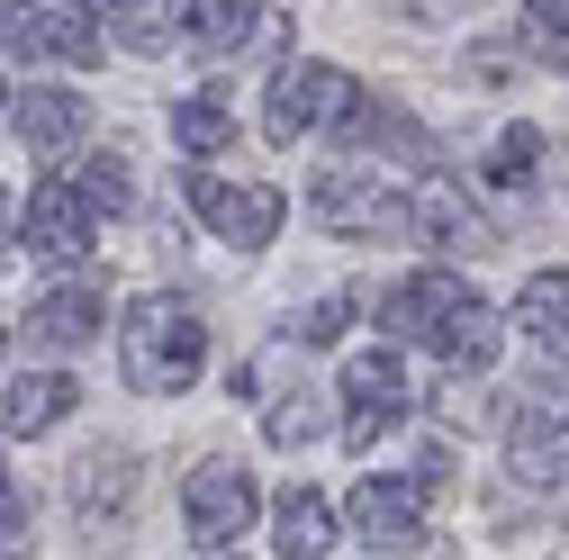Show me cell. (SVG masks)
Wrapping results in <instances>:
<instances>
[{"label":"cell","instance_id":"obj_1","mask_svg":"<svg viewBox=\"0 0 569 560\" xmlns=\"http://www.w3.org/2000/svg\"><path fill=\"white\" fill-rule=\"evenodd\" d=\"M208 362V326L190 299L154 290V299H136L127 308V389H146V398H181Z\"/></svg>","mask_w":569,"mask_h":560},{"label":"cell","instance_id":"obj_22","mask_svg":"<svg viewBox=\"0 0 569 560\" xmlns=\"http://www.w3.org/2000/svg\"><path fill=\"white\" fill-rule=\"evenodd\" d=\"M172 146H181V154H218V146H227V100H218V91L181 100V109H172Z\"/></svg>","mask_w":569,"mask_h":560},{"label":"cell","instance_id":"obj_14","mask_svg":"<svg viewBox=\"0 0 569 560\" xmlns=\"http://www.w3.org/2000/svg\"><path fill=\"white\" fill-rule=\"evenodd\" d=\"M271 533H280V560H326L335 551V507L317 498V488H280Z\"/></svg>","mask_w":569,"mask_h":560},{"label":"cell","instance_id":"obj_19","mask_svg":"<svg viewBox=\"0 0 569 560\" xmlns=\"http://www.w3.org/2000/svg\"><path fill=\"white\" fill-rule=\"evenodd\" d=\"M516 326H525L533 343H551V353H569V271H533V280H525Z\"/></svg>","mask_w":569,"mask_h":560},{"label":"cell","instance_id":"obj_16","mask_svg":"<svg viewBox=\"0 0 569 560\" xmlns=\"http://www.w3.org/2000/svg\"><path fill=\"white\" fill-rule=\"evenodd\" d=\"M73 498H82L91 524H100V516H127V498H136V461H127V452H82V461H73Z\"/></svg>","mask_w":569,"mask_h":560},{"label":"cell","instance_id":"obj_9","mask_svg":"<svg viewBox=\"0 0 569 560\" xmlns=\"http://www.w3.org/2000/svg\"><path fill=\"white\" fill-rule=\"evenodd\" d=\"M452 299H461V280H452V271H416V280H389V290L371 299V317H380L389 343H425V334L452 317Z\"/></svg>","mask_w":569,"mask_h":560},{"label":"cell","instance_id":"obj_27","mask_svg":"<svg viewBox=\"0 0 569 560\" xmlns=\"http://www.w3.org/2000/svg\"><path fill=\"white\" fill-rule=\"evenodd\" d=\"M271 443H290V452H299V443H317V398H308V389L271 407Z\"/></svg>","mask_w":569,"mask_h":560},{"label":"cell","instance_id":"obj_12","mask_svg":"<svg viewBox=\"0 0 569 560\" xmlns=\"http://www.w3.org/2000/svg\"><path fill=\"white\" fill-rule=\"evenodd\" d=\"M109 317V290H91V280H73V290H54L28 308V343H46V353H73V343H91Z\"/></svg>","mask_w":569,"mask_h":560},{"label":"cell","instance_id":"obj_32","mask_svg":"<svg viewBox=\"0 0 569 560\" xmlns=\"http://www.w3.org/2000/svg\"><path fill=\"white\" fill-rule=\"evenodd\" d=\"M0 343H10V326H0Z\"/></svg>","mask_w":569,"mask_h":560},{"label":"cell","instance_id":"obj_25","mask_svg":"<svg viewBox=\"0 0 569 560\" xmlns=\"http://www.w3.org/2000/svg\"><path fill=\"white\" fill-rule=\"evenodd\" d=\"M73 199L100 208V218H118V208H127V163H118V154H91L82 181H73Z\"/></svg>","mask_w":569,"mask_h":560},{"label":"cell","instance_id":"obj_3","mask_svg":"<svg viewBox=\"0 0 569 560\" xmlns=\"http://www.w3.org/2000/svg\"><path fill=\"white\" fill-rule=\"evenodd\" d=\"M253 516H262V479H253L244 461H199V470L181 479V524H190L199 551H227Z\"/></svg>","mask_w":569,"mask_h":560},{"label":"cell","instance_id":"obj_31","mask_svg":"<svg viewBox=\"0 0 569 560\" xmlns=\"http://www.w3.org/2000/svg\"><path fill=\"white\" fill-rule=\"evenodd\" d=\"M19 244V208H10V190H0V253Z\"/></svg>","mask_w":569,"mask_h":560},{"label":"cell","instance_id":"obj_24","mask_svg":"<svg viewBox=\"0 0 569 560\" xmlns=\"http://www.w3.org/2000/svg\"><path fill=\"white\" fill-rule=\"evenodd\" d=\"M533 172H542V136L533 127H507V136H497V154H488V181L497 190H525Z\"/></svg>","mask_w":569,"mask_h":560},{"label":"cell","instance_id":"obj_8","mask_svg":"<svg viewBox=\"0 0 569 560\" xmlns=\"http://www.w3.org/2000/svg\"><path fill=\"white\" fill-rule=\"evenodd\" d=\"M407 236H425L435 253H488V244H497V227L479 218V199H470L461 181H425V190L407 199Z\"/></svg>","mask_w":569,"mask_h":560},{"label":"cell","instance_id":"obj_18","mask_svg":"<svg viewBox=\"0 0 569 560\" xmlns=\"http://www.w3.org/2000/svg\"><path fill=\"white\" fill-rule=\"evenodd\" d=\"M172 28L190 37V46H244L253 37V0H172Z\"/></svg>","mask_w":569,"mask_h":560},{"label":"cell","instance_id":"obj_20","mask_svg":"<svg viewBox=\"0 0 569 560\" xmlns=\"http://www.w3.org/2000/svg\"><path fill=\"white\" fill-rule=\"evenodd\" d=\"M516 479L533 488H569V426H516Z\"/></svg>","mask_w":569,"mask_h":560},{"label":"cell","instance_id":"obj_13","mask_svg":"<svg viewBox=\"0 0 569 560\" xmlns=\"http://www.w3.org/2000/svg\"><path fill=\"white\" fill-rule=\"evenodd\" d=\"M10 127H19V146H28V154H73V146H82V127H91V109H82L73 91H28V100L10 109Z\"/></svg>","mask_w":569,"mask_h":560},{"label":"cell","instance_id":"obj_17","mask_svg":"<svg viewBox=\"0 0 569 560\" xmlns=\"http://www.w3.org/2000/svg\"><path fill=\"white\" fill-rule=\"evenodd\" d=\"M73 380L63 371H37V380H19L10 398H0V434H37V426H54V416H73Z\"/></svg>","mask_w":569,"mask_h":560},{"label":"cell","instance_id":"obj_29","mask_svg":"<svg viewBox=\"0 0 569 560\" xmlns=\"http://www.w3.org/2000/svg\"><path fill=\"white\" fill-rule=\"evenodd\" d=\"M470 82H516V54L507 46H479L470 54Z\"/></svg>","mask_w":569,"mask_h":560},{"label":"cell","instance_id":"obj_6","mask_svg":"<svg viewBox=\"0 0 569 560\" xmlns=\"http://www.w3.org/2000/svg\"><path fill=\"white\" fill-rule=\"evenodd\" d=\"M398 416H407V362H398V343L343 362V443H380Z\"/></svg>","mask_w":569,"mask_h":560},{"label":"cell","instance_id":"obj_2","mask_svg":"<svg viewBox=\"0 0 569 560\" xmlns=\"http://www.w3.org/2000/svg\"><path fill=\"white\" fill-rule=\"evenodd\" d=\"M352 100H362V82L335 73V63H280L271 73V100H262V127H271V146H299L308 127H343Z\"/></svg>","mask_w":569,"mask_h":560},{"label":"cell","instance_id":"obj_30","mask_svg":"<svg viewBox=\"0 0 569 560\" xmlns=\"http://www.w3.org/2000/svg\"><path fill=\"white\" fill-rule=\"evenodd\" d=\"M452 479V443H425V461H416V488H443Z\"/></svg>","mask_w":569,"mask_h":560},{"label":"cell","instance_id":"obj_23","mask_svg":"<svg viewBox=\"0 0 569 560\" xmlns=\"http://www.w3.org/2000/svg\"><path fill=\"white\" fill-rule=\"evenodd\" d=\"M525 46L551 73H569V0H525Z\"/></svg>","mask_w":569,"mask_h":560},{"label":"cell","instance_id":"obj_33","mask_svg":"<svg viewBox=\"0 0 569 560\" xmlns=\"http://www.w3.org/2000/svg\"><path fill=\"white\" fill-rule=\"evenodd\" d=\"M0 19H10V10H0Z\"/></svg>","mask_w":569,"mask_h":560},{"label":"cell","instance_id":"obj_15","mask_svg":"<svg viewBox=\"0 0 569 560\" xmlns=\"http://www.w3.org/2000/svg\"><path fill=\"white\" fill-rule=\"evenodd\" d=\"M425 343H435L452 371H488V362H497V308H479V299L461 290V299H452V317L425 334Z\"/></svg>","mask_w":569,"mask_h":560},{"label":"cell","instance_id":"obj_10","mask_svg":"<svg viewBox=\"0 0 569 560\" xmlns=\"http://www.w3.org/2000/svg\"><path fill=\"white\" fill-rule=\"evenodd\" d=\"M343 516H352V533H362L371 551H398V542H416V524H425V488L416 479H362L343 498Z\"/></svg>","mask_w":569,"mask_h":560},{"label":"cell","instance_id":"obj_28","mask_svg":"<svg viewBox=\"0 0 569 560\" xmlns=\"http://www.w3.org/2000/svg\"><path fill=\"white\" fill-rule=\"evenodd\" d=\"M10 551H28V498L10 488V461H0V560Z\"/></svg>","mask_w":569,"mask_h":560},{"label":"cell","instance_id":"obj_5","mask_svg":"<svg viewBox=\"0 0 569 560\" xmlns=\"http://www.w3.org/2000/svg\"><path fill=\"white\" fill-rule=\"evenodd\" d=\"M28 63H91L100 54V0H28L0 19Z\"/></svg>","mask_w":569,"mask_h":560},{"label":"cell","instance_id":"obj_21","mask_svg":"<svg viewBox=\"0 0 569 560\" xmlns=\"http://www.w3.org/2000/svg\"><path fill=\"white\" fill-rule=\"evenodd\" d=\"M109 37L127 54H163L172 46V10H163V0H109Z\"/></svg>","mask_w":569,"mask_h":560},{"label":"cell","instance_id":"obj_11","mask_svg":"<svg viewBox=\"0 0 569 560\" xmlns=\"http://www.w3.org/2000/svg\"><path fill=\"white\" fill-rule=\"evenodd\" d=\"M28 253L54 262V271H73V262L91 253V208L73 199V181H46V190L28 199Z\"/></svg>","mask_w":569,"mask_h":560},{"label":"cell","instance_id":"obj_4","mask_svg":"<svg viewBox=\"0 0 569 560\" xmlns=\"http://www.w3.org/2000/svg\"><path fill=\"white\" fill-rule=\"evenodd\" d=\"M308 199H317V218H326L335 236H352V244H389V236H407V199H398L389 181H371V172H317Z\"/></svg>","mask_w":569,"mask_h":560},{"label":"cell","instance_id":"obj_7","mask_svg":"<svg viewBox=\"0 0 569 560\" xmlns=\"http://www.w3.org/2000/svg\"><path fill=\"white\" fill-rule=\"evenodd\" d=\"M190 208L208 218V236L218 244H244V253H262L271 236H280V190L271 181H190Z\"/></svg>","mask_w":569,"mask_h":560},{"label":"cell","instance_id":"obj_26","mask_svg":"<svg viewBox=\"0 0 569 560\" xmlns=\"http://www.w3.org/2000/svg\"><path fill=\"white\" fill-rule=\"evenodd\" d=\"M343 326H352V299H308V308L280 317V334H290V343H335Z\"/></svg>","mask_w":569,"mask_h":560}]
</instances>
